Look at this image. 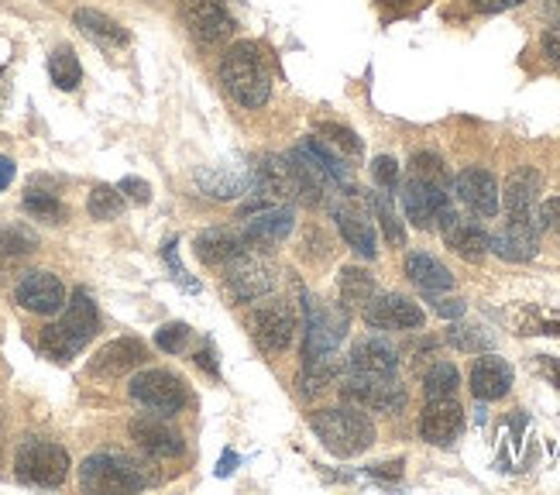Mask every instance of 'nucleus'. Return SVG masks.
I'll list each match as a JSON object with an SVG mask.
<instances>
[{"label": "nucleus", "mask_w": 560, "mask_h": 495, "mask_svg": "<svg viewBox=\"0 0 560 495\" xmlns=\"http://www.w3.org/2000/svg\"><path fill=\"white\" fill-rule=\"evenodd\" d=\"M221 83L241 107H265L272 96L269 53L258 42H234L221 59Z\"/></svg>", "instance_id": "1"}, {"label": "nucleus", "mask_w": 560, "mask_h": 495, "mask_svg": "<svg viewBox=\"0 0 560 495\" xmlns=\"http://www.w3.org/2000/svg\"><path fill=\"white\" fill-rule=\"evenodd\" d=\"M96 331H101V313H96L90 292L77 289L72 300L62 307V320L59 324H48L42 331L38 344L52 361H69L72 355H80L86 348Z\"/></svg>", "instance_id": "2"}, {"label": "nucleus", "mask_w": 560, "mask_h": 495, "mask_svg": "<svg viewBox=\"0 0 560 495\" xmlns=\"http://www.w3.org/2000/svg\"><path fill=\"white\" fill-rule=\"evenodd\" d=\"M80 485L86 492H141L159 485V472L131 454L101 451L80 464Z\"/></svg>", "instance_id": "3"}, {"label": "nucleus", "mask_w": 560, "mask_h": 495, "mask_svg": "<svg viewBox=\"0 0 560 495\" xmlns=\"http://www.w3.org/2000/svg\"><path fill=\"white\" fill-rule=\"evenodd\" d=\"M310 427L316 437H320L324 448L337 458H358L375 444V424L351 403L337 406V410L313 413Z\"/></svg>", "instance_id": "4"}, {"label": "nucleus", "mask_w": 560, "mask_h": 495, "mask_svg": "<svg viewBox=\"0 0 560 495\" xmlns=\"http://www.w3.org/2000/svg\"><path fill=\"white\" fill-rule=\"evenodd\" d=\"M14 475L18 482L35 488H59L69 479V454L52 440L28 437L21 440V448L14 454Z\"/></svg>", "instance_id": "5"}, {"label": "nucleus", "mask_w": 560, "mask_h": 495, "mask_svg": "<svg viewBox=\"0 0 560 495\" xmlns=\"http://www.w3.org/2000/svg\"><path fill=\"white\" fill-rule=\"evenodd\" d=\"M303 316H306V327H303V361L310 358H327L337 355L340 341L348 337L351 327V310L340 303H303Z\"/></svg>", "instance_id": "6"}, {"label": "nucleus", "mask_w": 560, "mask_h": 495, "mask_svg": "<svg viewBox=\"0 0 560 495\" xmlns=\"http://www.w3.org/2000/svg\"><path fill=\"white\" fill-rule=\"evenodd\" d=\"M300 310L303 307H292L289 300H269V296H265V303H258L248 313L252 341L265 355H285L292 337L300 331Z\"/></svg>", "instance_id": "7"}, {"label": "nucleus", "mask_w": 560, "mask_h": 495, "mask_svg": "<svg viewBox=\"0 0 560 495\" xmlns=\"http://www.w3.org/2000/svg\"><path fill=\"white\" fill-rule=\"evenodd\" d=\"M128 395L131 403L138 410H144L149 416H179L186 410V385L179 376H173V371L165 368H149L141 371V376H135L128 382Z\"/></svg>", "instance_id": "8"}, {"label": "nucleus", "mask_w": 560, "mask_h": 495, "mask_svg": "<svg viewBox=\"0 0 560 495\" xmlns=\"http://www.w3.org/2000/svg\"><path fill=\"white\" fill-rule=\"evenodd\" d=\"M224 268H228L224 289L234 303H258V300H265V296H272V289L279 283L276 265L265 255H258V248L255 252L245 248V252H241L234 262H228Z\"/></svg>", "instance_id": "9"}, {"label": "nucleus", "mask_w": 560, "mask_h": 495, "mask_svg": "<svg viewBox=\"0 0 560 495\" xmlns=\"http://www.w3.org/2000/svg\"><path fill=\"white\" fill-rule=\"evenodd\" d=\"M340 400L358 410L402 413L406 389L399 385L396 376H361V371H348V379L340 382Z\"/></svg>", "instance_id": "10"}, {"label": "nucleus", "mask_w": 560, "mask_h": 495, "mask_svg": "<svg viewBox=\"0 0 560 495\" xmlns=\"http://www.w3.org/2000/svg\"><path fill=\"white\" fill-rule=\"evenodd\" d=\"M361 316L372 331H420L427 324L420 303H412L402 292H375L361 307Z\"/></svg>", "instance_id": "11"}, {"label": "nucleus", "mask_w": 560, "mask_h": 495, "mask_svg": "<svg viewBox=\"0 0 560 495\" xmlns=\"http://www.w3.org/2000/svg\"><path fill=\"white\" fill-rule=\"evenodd\" d=\"M258 186H261V193L276 196V200H282V204L296 200V204H306V207H320V200L313 196V189L300 176V169L292 165V159L265 156L261 165H258Z\"/></svg>", "instance_id": "12"}, {"label": "nucleus", "mask_w": 560, "mask_h": 495, "mask_svg": "<svg viewBox=\"0 0 560 495\" xmlns=\"http://www.w3.org/2000/svg\"><path fill=\"white\" fill-rule=\"evenodd\" d=\"M540 220L537 214H509L505 225L492 234V252L502 262H529L540 252Z\"/></svg>", "instance_id": "13"}, {"label": "nucleus", "mask_w": 560, "mask_h": 495, "mask_svg": "<svg viewBox=\"0 0 560 495\" xmlns=\"http://www.w3.org/2000/svg\"><path fill=\"white\" fill-rule=\"evenodd\" d=\"M179 18L200 45H217L234 35V18L224 0H179Z\"/></svg>", "instance_id": "14"}, {"label": "nucleus", "mask_w": 560, "mask_h": 495, "mask_svg": "<svg viewBox=\"0 0 560 495\" xmlns=\"http://www.w3.org/2000/svg\"><path fill=\"white\" fill-rule=\"evenodd\" d=\"M454 193H457V200L478 217H495L502 210V189L492 172L481 165L460 169L454 176Z\"/></svg>", "instance_id": "15"}, {"label": "nucleus", "mask_w": 560, "mask_h": 495, "mask_svg": "<svg viewBox=\"0 0 560 495\" xmlns=\"http://www.w3.org/2000/svg\"><path fill=\"white\" fill-rule=\"evenodd\" d=\"M465 430V406H460L454 395L444 400H427L420 413V437L433 448H451V444Z\"/></svg>", "instance_id": "16"}, {"label": "nucleus", "mask_w": 560, "mask_h": 495, "mask_svg": "<svg viewBox=\"0 0 560 495\" xmlns=\"http://www.w3.org/2000/svg\"><path fill=\"white\" fill-rule=\"evenodd\" d=\"M292 228H296V214H292L289 204H279V207H261L255 214L245 217V228H241V241H245L248 248H258V252H265V248L272 244H282Z\"/></svg>", "instance_id": "17"}, {"label": "nucleus", "mask_w": 560, "mask_h": 495, "mask_svg": "<svg viewBox=\"0 0 560 495\" xmlns=\"http://www.w3.org/2000/svg\"><path fill=\"white\" fill-rule=\"evenodd\" d=\"M436 228H441L447 248L465 262H481L485 255L492 252V234H485V228H478L475 220H465L457 217L454 207H447L441 214V220H436Z\"/></svg>", "instance_id": "18"}, {"label": "nucleus", "mask_w": 560, "mask_h": 495, "mask_svg": "<svg viewBox=\"0 0 560 495\" xmlns=\"http://www.w3.org/2000/svg\"><path fill=\"white\" fill-rule=\"evenodd\" d=\"M447 207H451V200H447L444 186H433V183L412 180V176L406 180V186H402V210H406L412 228H420V231L436 228V220H441V214Z\"/></svg>", "instance_id": "19"}, {"label": "nucleus", "mask_w": 560, "mask_h": 495, "mask_svg": "<svg viewBox=\"0 0 560 495\" xmlns=\"http://www.w3.org/2000/svg\"><path fill=\"white\" fill-rule=\"evenodd\" d=\"M14 300L28 313L52 316L66 307V286L59 283V276H52V272H28V276L18 283Z\"/></svg>", "instance_id": "20"}, {"label": "nucleus", "mask_w": 560, "mask_h": 495, "mask_svg": "<svg viewBox=\"0 0 560 495\" xmlns=\"http://www.w3.org/2000/svg\"><path fill=\"white\" fill-rule=\"evenodd\" d=\"M471 395L478 403H495L505 400L509 389H513V368H509L505 358L492 355V352H481L471 365V376H468Z\"/></svg>", "instance_id": "21"}, {"label": "nucleus", "mask_w": 560, "mask_h": 495, "mask_svg": "<svg viewBox=\"0 0 560 495\" xmlns=\"http://www.w3.org/2000/svg\"><path fill=\"white\" fill-rule=\"evenodd\" d=\"M131 440L144 454L152 458H179L186 451V440L176 427H168L162 416H141V419H131Z\"/></svg>", "instance_id": "22"}, {"label": "nucleus", "mask_w": 560, "mask_h": 495, "mask_svg": "<svg viewBox=\"0 0 560 495\" xmlns=\"http://www.w3.org/2000/svg\"><path fill=\"white\" fill-rule=\"evenodd\" d=\"M144 358H149V348H144L138 337H117L96 352V358L90 361V371L104 379H120V376H128V371H135L138 365H144Z\"/></svg>", "instance_id": "23"}, {"label": "nucleus", "mask_w": 560, "mask_h": 495, "mask_svg": "<svg viewBox=\"0 0 560 495\" xmlns=\"http://www.w3.org/2000/svg\"><path fill=\"white\" fill-rule=\"evenodd\" d=\"M399 352L385 337H361L348 355V371H361V376H396Z\"/></svg>", "instance_id": "24"}, {"label": "nucleus", "mask_w": 560, "mask_h": 495, "mask_svg": "<svg viewBox=\"0 0 560 495\" xmlns=\"http://www.w3.org/2000/svg\"><path fill=\"white\" fill-rule=\"evenodd\" d=\"M544 193V176L533 165H520L516 172H509L505 189H502V207L505 214H537Z\"/></svg>", "instance_id": "25"}, {"label": "nucleus", "mask_w": 560, "mask_h": 495, "mask_svg": "<svg viewBox=\"0 0 560 495\" xmlns=\"http://www.w3.org/2000/svg\"><path fill=\"white\" fill-rule=\"evenodd\" d=\"M192 248H197V258L203 265H228L234 262L241 252H245V241H241V234L234 231H224V228H210V231H200L197 241H192Z\"/></svg>", "instance_id": "26"}, {"label": "nucleus", "mask_w": 560, "mask_h": 495, "mask_svg": "<svg viewBox=\"0 0 560 495\" xmlns=\"http://www.w3.org/2000/svg\"><path fill=\"white\" fill-rule=\"evenodd\" d=\"M406 276L412 286H420L427 296H436V292H447L454 289V276L444 262H436L433 255H423V252H412L406 258Z\"/></svg>", "instance_id": "27"}, {"label": "nucleus", "mask_w": 560, "mask_h": 495, "mask_svg": "<svg viewBox=\"0 0 560 495\" xmlns=\"http://www.w3.org/2000/svg\"><path fill=\"white\" fill-rule=\"evenodd\" d=\"M334 217H337V228H340V238L348 241V248L354 255H361V258H375L378 255V238H375V228L364 220L358 210H351V207H337L334 210Z\"/></svg>", "instance_id": "28"}, {"label": "nucleus", "mask_w": 560, "mask_h": 495, "mask_svg": "<svg viewBox=\"0 0 560 495\" xmlns=\"http://www.w3.org/2000/svg\"><path fill=\"white\" fill-rule=\"evenodd\" d=\"M72 24L96 45H107V48H120L128 45V28L125 24H117L114 18L93 11V8H80L77 14H72Z\"/></svg>", "instance_id": "29"}, {"label": "nucleus", "mask_w": 560, "mask_h": 495, "mask_svg": "<svg viewBox=\"0 0 560 495\" xmlns=\"http://www.w3.org/2000/svg\"><path fill=\"white\" fill-rule=\"evenodd\" d=\"M337 289H340V303H345L348 310H361L378 292V283H375V276L369 268L345 265V268H340V276H337Z\"/></svg>", "instance_id": "30"}, {"label": "nucleus", "mask_w": 560, "mask_h": 495, "mask_svg": "<svg viewBox=\"0 0 560 495\" xmlns=\"http://www.w3.org/2000/svg\"><path fill=\"white\" fill-rule=\"evenodd\" d=\"M197 186L210 200H237V196L248 193V176L241 172H228V169H200L197 172Z\"/></svg>", "instance_id": "31"}, {"label": "nucleus", "mask_w": 560, "mask_h": 495, "mask_svg": "<svg viewBox=\"0 0 560 495\" xmlns=\"http://www.w3.org/2000/svg\"><path fill=\"white\" fill-rule=\"evenodd\" d=\"M340 376V361L337 355H327V358H310L303 361V371H300V392L306 400H316V395H324Z\"/></svg>", "instance_id": "32"}, {"label": "nucleus", "mask_w": 560, "mask_h": 495, "mask_svg": "<svg viewBox=\"0 0 560 495\" xmlns=\"http://www.w3.org/2000/svg\"><path fill=\"white\" fill-rule=\"evenodd\" d=\"M48 77H52V83L59 90H77L80 80H83V66L77 59V53H72L69 45H59L52 56H48Z\"/></svg>", "instance_id": "33"}, {"label": "nucleus", "mask_w": 560, "mask_h": 495, "mask_svg": "<svg viewBox=\"0 0 560 495\" xmlns=\"http://www.w3.org/2000/svg\"><path fill=\"white\" fill-rule=\"evenodd\" d=\"M372 210L378 217V228H382L385 241L393 248H406V228H402V220H399V214L393 207V196H388V189L372 193Z\"/></svg>", "instance_id": "34"}, {"label": "nucleus", "mask_w": 560, "mask_h": 495, "mask_svg": "<svg viewBox=\"0 0 560 495\" xmlns=\"http://www.w3.org/2000/svg\"><path fill=\"white\" fill-rule=\"evenodd\" d=\"M457 385H460V371L451 361L430 365V371L423 376V395H427V400H444V395H454Z\"/></svg>", "instance_id": "35"}, {"label": "nucleus", "mask_w": 560, "mask_h": 495, "mask_svg": "<svg viewBox=\"0 0 560 495\" xmlns=\"http://www.w3.org/2000/svg\"><path fill=\"white\" fill-rule=\"evenodd\" d=\"M316 138L320 141H327L337 156H345V159H358L361 152H364V145H361V138L351 131V128H345V124H334V120H327V124H320L316 128Z\"/></svg>", "instance_id": "36"}, {"label": "nucleus", "mask_w": 560, "mask_h": 495, "mask_svg": "<svg viewBox=\"0 0 560 495\" xmlns=\"http://www.w3.org/2000/svg\"><path fill=\"white\" fill-rule=\"evenodd\" d=\"M86 210L93 220H117L120 214H125V196H120L117 186H93Z\"/></svg>", "instance_id": "37"}, {"label": "nucleus", "mask_w": 560, "mask_h": 495, "mask_svg": "<svg viewBox=\"0 0 560 495\" xmlns=\"http://www.w3.org/2000/svg\"><path fill=\"white\" fill-rule=\"evenodd\" d=\"M409 176L412 180H423V183H433V186H444L451 183V172L444 165V159L436 152H417L409 159Z\"/></svg>", "instance_id": "38"}, {"label": "nucleus", "mask_w": 560, "mask_h": 495, "mask_svg": "<svg viewBox=\"0 0 560 495\" xmlns=\"http://www.w3.org/2000/svg\"><path fill=\"white\" fill-rule=\"evenodd\" d=\"M24 210H28L35 220H45V225H62V220L69 217L66 204L56 200L52 193H42V189H28V196H24Z\"/></svg>", "instance_id": "39"}, {"label": "nucleus", "mask_w": 560, "mask_h": 495, "mask_svg": "<svg viewBox=\"0 0 560 495\" xmlns=\"http://www.w3.org/2000/svg\"><path fill=\"white\" fill-rule=\"evenodd\" d=\"M447 344L457 352H468V355H481V352H492V337L485 334L475 324H454L447 331Z\"/></svg>", "instance_id": "40"}, {"label": "nucleus", "mask_w": 560, "mask_h": 495, "mask_svg": "<svg viewBox=\"0 0 560 495\" xmlns=\"http://www.w3.org/2000/svg\"><path fill=\"white\" fill-rule=\"evenodd\" d=\"M520 334H553L560 337V313L544 307H526L520 313Z\"/></svg>", "instance_id": "41"}, {"label": "nucleus", "mask_w": 560, "mask_h": 495, "mask_svg": "<svg viewBox=\"0 0 560 495\" xmlns=\"http://www.w3.org/2000/svg\"><path fill=\"white\" fill-rule=\"evenodd\" d=\"M38 248V238L21 225H0V255H28Z\"/></svg>", "instance_id": "42"}, {"label": "nucleus", "mask_w": 560, "mask_h": 495, "mask_svg": "<svg viewBox=\"0 0 560 495\" xmlns=\"http://www.w3.org/2000/svg\"><path fill=\"white\" fill-rule=\"evenodd\" d=\"M189 337H192V331L183 324V320H173V324H165V327L155 331V344H159L165 355H183Z\"/></svg>", "instance_id": "43"}, {"label": "nucleus", "mask_w": 560, "mask_h": 495, "mask_svg": "<svg viewBox=\"0 0 560 495\" xmlns=\"http://www.w3.org/2000/svg\"><path fill=\"white\" fill-rule=\"evenodd\" d=\"M372 180L382 186V189H396L399 186V162L393 156H378L372 162Z\"/></svg>", "instance_id": "44"}, {"label": "nucleus", "mask_w": 560, "mask_h": 495, "mask_svg": "<svg viewBox=\"0 0 560 495\" xmlns=\"http://www.w3.org/2000/svg\"><path fill=\"white\" fill-rule=\"evenodd\" d=\"M117 189H120V196H125V200H131V204H149L152 200V186L144 183V180H138V176H125L117 183Z\"/></svg>", "instance_id": "45"}, {"label": "nucleus", "mask_w": 560, "mask_h": 495, "mask_svg": "<svg viewBox=\"0 0 560 495\" xmlns=\"http://www.w3.org/2000/svg\"><path fill=\"white\" fill-rule=\"evenodd\" d=\"M537 220H540V228H544V231H553V234L560 238V196H550V200L540 204Z\"/></svg>", "instance_id": "46"}, {"label": "nucleus", "mask_w": 560, "mask_h": 495, "mask_svg": "<svg viewBox=\"0 0 560 495\" xmlns=\"http://www.w3.org/2000/svg\"><path fill=\"white\" fill-rule=\"evenodd\" d=\"M162 255H165L168 268H173V276H176V283H179V286H186L189 292H197V289H200L197 283H192V279L186 276V268L179 265V258H176V241H165V248H162Z\"/></svg>", "instance_id": "47"}, {"label": "nucleus", "mask_w": 560, "mask_h": 495, "mask_svg": "<svg viewBox=\"0 0 560 495\" xmlns=\"http://www.w3.org/2000/svg\"><path fill=\"white\" fill-rule=\"evenodd\" d=\"M430 303H433V313L444 316V320H460V316H465V310H468L465 300H436V296H433Z\"/></svg>", "instance_id": "48"}, {"label": "nucleus", "mask_w": 560, "mask_h": 495, "mask_svg": "<svg viewBox=\"0 0 560 495\" xmlns=\"http://www.w3.org/2000/svg\"><path fill=\"white\" fill-rule=\"evenodd\" d=\"M520 4H526V0H471V8L478 14H502V11H513Z\"/></svg>", "instance_id": "49"}, {"label": "nucleus", "mask_w": 560, "mask_h": 495, "mask_svg": "<svg viewBox=\"0 0 560 495\" xmlns=\"http://www.w3.org/2000/svg\"><path fill=\"white\" fill-rule=\"evenodd\" d=\"M540 48H544V56H547L553 66H560V24H553V28H547V32H544Z\"/></svg>", "instance_id": "50"}, {"label": "nucleus", "mask_w": 560, "mask_h": 495, "mask_svg": "<svg viewBox=\"0 0 560 495\" xmlns=\"http://www.w3.org/2000/svg\"><path fill=\"white\" fill-rule=\"evenodd\" d=\"M372 479H382V482H399L402 479V461H385V464H372L364 468Z\"/></svg>", "instance_id": "51"}, {"label": "nucleus", "mask_w": 560, "mask_h": 495, "mask_svg": "<svg viewBox=\"0 0 560 495\" xmlns=\"http://www.w3.org/2000/svg\"><path fill=\"white\" fill-rule=\"evenodd\" d=\"M197 365H200L203 371H210L213 379L221 376V365H217V352H213V348H203V352L197 355Z\"/></svg>", "instance_id": "52"}, {"label": "nucleus", "mask_w": 560, "mask_h": 495, "mask_svg": "<svg viewBox=\"0 0 560 495\" xmlns=\"http://www.w3.org/2000/svg\"><path fill=\"white\" fill-rule=\"evenodd\" d=\"M14 180V162L8 156H0V193H4Z\"/></svg>", "instance_id": "53"}, {"label": "nucleus", "mask_w": 560, "mask_h": 495, "mask_svg": "<svg viewBox=\"0 0 560 495\" xmlns=\"http://www.w3.org/2000/svg\"><path fill=\"white\" fill-rule=\"evenodd\" d=\"M234 464H241V458H237L234 451H224L221 464H217V475H221V479H228V475L234 472Z\"/></svg>", "instance_id": "54"}, {"label": "nucleus", "mask_w": 560, "mask_h": 495, "mask_svg": "<svg viewBox=\"0 0 560 495\" xmlns=\"http://www.w3.org/2000/svg\"><path fill=\"white\" fill-rule=\"evenodd\" d=\"M540 368L547 371V376L557 382V389H560V361L557 358H540Z\"/></svg>", "instance_id": "55"}, {"label": "nucleus", "mask_w": 560, "mask_h": 495, "mask_svg": "<svg viewBox=\"0 0 560 495\" xmlns=\"http://www.w3.org/2000/svg\"><path fill=\"white\" fill-rule=\"evenodd\" d=\"M544 11H547L550 18H560V0H544Z\"/></svg>", "instance_id": "56"}, {"label": "nucleus", "mask_w": 560, "mask_h": 495, "mask_svg": "<svg viewBox=\"0 0 560 495\" xmlns=\"http://www.w3.org/2000/svg\"><path fill=\"white\" fill-rule=\"evenodd\" d=\"M0 83H4V69H0Z\"/></svg>", "instance_id": "57"}]
</instances>
